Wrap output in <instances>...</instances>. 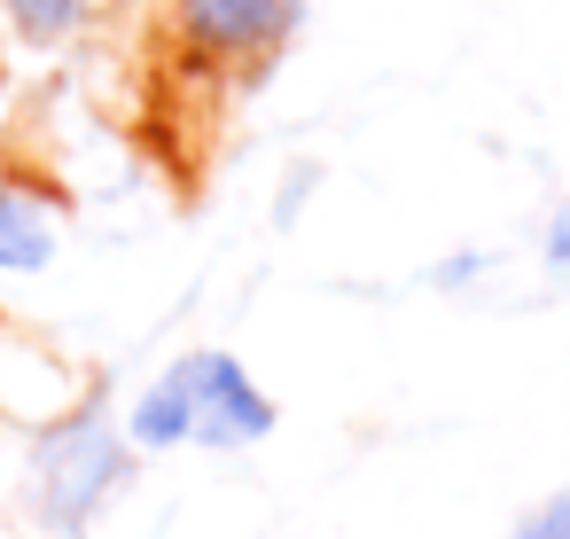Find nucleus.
I'll return each instance as SVG.
<instances>
[{
	"label": "nucleus",
	"mask_w": 570,
	"mask_h": 539,
	"mask_svg": "<svg viewBox=\"0 0 570 539\" xmlns=\"http://www.w3.org/2000/svg\"><path fill=\"white\" fill-rule=\"evenodd\" d=\"M274 422H282L274 391H266L235 352H219V344L180 352V360H173L165 375H149V383L126 399V414H118V430H126L134 453H180V445L250 453V445L274 438Z\"/></svg>",
	"instance_id": "f257e3e1"
},
{
	"label": "nucleus",
	"mask_w": 570,
	"mask_h": 539,
	"mask_svg": "<svg viewBox=\"0 0 570 539\" xmlns=\"http://www.w3.org/2000/svg\"><path fill=\"white\" fill-rule=\"evenodd\" d=\"M95 17V0H0V24L24 48H71Z\"/></svg>",
	"instance_id": "39448f33"
},
{
	"label": "nucleus",
	"mask_w": 570,
	"mask_h": 539,
	"mask_svg": "<svg viewBox=\"0 0 570 539\" xmlns=\"http://www.w3.org/2000/svg\"><path fill=\"white\" fill-rule=\"evenodd\" d=\"M134 445L118 430V414L87 391L71 399L63 414H48L32 430V453H24V500H32V523L48 539H87L102 523V508L126 492L134 477Z\"/></svg>",
	"instance_id": "f03ea898"
},
{
	"label": "nucleus",
	"mask_w": 570,
	"mask_h": 539,
	"mask_svg": "<svg viewBox=\"0 0 570 539\" xmlns=\"http://www.w3.org/2000/svg\"><path fill=\"white\" fill-rule=\"evenodd\" d=\"M56 258H63V219H56V204H48L40 188H24V180L0 173V274H9V282H32V274H48Z\"/></svg>",
	"instance_id": "20e7f679"
},
{
	"label": "nucleus",
	"mask_w": 570,
	"mask_h": 539,
	"mask_svg": "<svg viewBox=\"0 0 570 539\" xmlns=\"http://www.w3.org/2000/svg\"><path fill=\"white\" fill-rule=\"evenodd\" d=\"M508 539H570V484L562 492H547L531 516H515V531Z\"/></svg>",
	"instance_id": "423d86ee"
},
{
	"label": "nucleus",
	"mask_w": 570,
	"mask_h": 539,
	"mask_svg": "<svg viewBox=\"0 0 570 539\" xmlns=\"http://www.w3.org/2000/svg\"><path fill=\"white\" fill-rule=\"evenodd\" d=\"M539 251H547V266H554V274H570V204H554V212H547Z\"/></svg>",
	"instance_id": "0eeeda50"
},
{
	"label": "nucleus",
	"mask_w": 570,
	"mask_h": 539,
	"mask_svg": "<svg viewBox=\"0 0 570 539\" xmlns=\"http://www.w3.org/2000/svg\"><path fill=\"white\" fill-rule=\"evenodd\" d=\"M165 17H173L180 56H196L204 71H250L297 40L305 0H173Z\"/></svg>",
	"instance_id": "7ed1b4c3"
}]
</instances>
